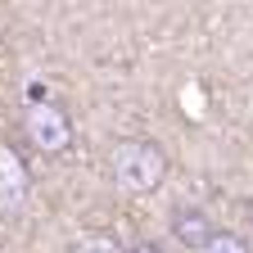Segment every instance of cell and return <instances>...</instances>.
Segmentation results:
<instances>
[{"mask_svg": "<svg viewBox=\"0 0 253 253\" xmlns=\"http://www.w3.org/2000/svg\"><path fill=\"white\" fill-rule=\"evenodd\" d=\"M109 176L122 195H149L168 176V154L154 140H118L109 154Z\"/></svg>", "mask_w": 253, "mask_h": 253, "instance_id": "6da1fadb", "label": "cell"}, {"mask_svg": "<svg viewBox=\"0 0 253 253\" xmlns=\"http://www.w3.org/2000/svg\"><path fill=\"white\" fill-rule=\"evenodd\" d=\"M23 136L32 140V149H41V154H63L73 145V118L59 104H50V100H37L23 113Z\"/></svg>", "mask_w": 253, "mask_h": 253, "instance_id": "7a4b0ae2", "label": "cell"}, {"mask_svg": "<svg viewBox=\"0 0 253 253\" xmlns=\"http://www.w3.org/2000/svg\"><path fill=\"white\" fill-rule=\"evenodd\" d=\"M27 195H32L27 163L18 158V149L0 145V217H18L27 208Z\"/></svg>", "mask_w": 253, "mask_h": 253, "instance_id": "3957f363", "label": "cell"}, {"mask_svg": "<svg viewBox=\"0 0 253 253\" xmlns=\"http://www.w3.org/2000/svg\"><path fill=\"white\" fill-rule=\"evenodd\" d=\"M172 235H176L181 249H195V253H199V249L217 235V226H212V221H208L199 208H181V212L172 217Z\"/></svg>", "mask_w": 253, "mask_h": 253, "instance_id": "277c9868", "label": "cell"}, {"mask_svg": "<svg viewBox=\"0 0 253 253\" xmlns=\"http://www.w3.org/2000/svg\"><path fill=\"white\" fill-rule=\"evenodd\" d=\"M199 253H253V249H249L240 235H226V231H217V235H212V240H208Z\"/></svg>", "mask_w": 253, "mask_h": 253, "instance_id": "5b68a950", "label": "cell"}, {"mask_svg": "<svg viewBox=\"0 0 253 253\" xmlns=\"http://www.w3.org/2000/svg\"><path fill=\"white\" fill-rule=\"evenodd\" d=\"M77 253H122V249H118L113 235H86V240L77 244Z\"/></svg>", "mask_w": 253, "mask_h": 253, "instance_id": "8992f818", "label": "cell"}, {"mask_svg": "<svg viewBox=\"0 0 253 253\" xmlns=\"http://www.w3.org/2000/svg\"><path fill=\"white\" fill-rule=\"evenodd\" d=\"M126 253H163V249H154V244H136V249H126Z\"/></svg>", "mask_w": 253, "mask_h": 253, "instance_id": "52a82bcc", "label": "cell"}]
</instances>
